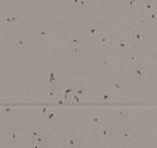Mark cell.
Masks as SVG:
<instances>
[{
	"label": "cell",
	"instance_id": "1",
	"mask_svg": "<svg viewBox=\"0 0 157 148\" xmlns=\"http://www.w3.org/2000/svg\"><path fill=\"white\" fill-rule=\"evenodd\" d=\"M36 40L31 34L28 36H15V37H10L9 39V46L12 47H18V49H27V47H34L36 46Z\"/></svg>",
	"mask_w": 157,
	"mask_h": 148
},
{
	"label": "cell",
	"instance_id": "12",
	"mask_svg": "<svg viewBox=\"0 0 157 148\" xmlns=\"http://www.w3.org/2000/svg\"><path fill=\"white\" fill-rule=\"evenodd\" d=\"M65 147L67 148H78L80 147V135H78V132L74 131V132H70V133H68Z\"/></svg>",
	"mask_w": 157,
	"mask_h": 148
},
{
	"label": "cell",
	"instance_id": "25",
	"mask_svg": "<svg viewBox=\"0 0 157 148\" xmlns=\"http://www.w3.org/2000/svg\"><path fill=\"white\" fill-rule=\"evenodd\" d=\"M101 67H102V70H104L105 73H108V71L111 70V67H110V61L107 59V56H102V58H101Z\"/></svg>",
	"mask_w": 157,
	"mask_h": 148
},
{
	"label": "cell",
	"instance_id": "15",
	"mask_svg": "<svg viewBox=\"0 0 157 148\" xmlns=\"http://www.w3.org/2000/svg\"><path fill=\"white\" fill-rule=\"evenodd\" d=\"M21 108H15V107H3L0 108V119H6V117H15L21 113Z\"/></svg>",
	"mask_w": 157,
	"mask_h": 148
},
{
	"label": "cell",
	"instance_id": "28",
	"mask_svg": "<svg viewBox=\"0 0 157 148\" xmlns=\"http://www.w3.org/2000/svg\"><path fill=\"white\" fill-rule=\"evenodd\" d=\"M0 98H5V93L2 92V89H0Z\"/></svg>",
	"mask_w": 157,
	"mask_h": 148
},
{
	"label": "cell",
	"instance_id": "8",
	"mask_svg": "<svg viewBox=\"0 0 157 148\" xmlns=\"http://www.w3.org/2000/svg\"><path fill=\"white\" fill-rule=\"evenodd\" d=\"M73 93L77 95L78 98H80V96H86V98H89V96L92 95V86L87 85V83L74 85V87H73Z\"/></svg>",
	"mask_w": 157,
	"mask_h": 148
},
{
	"label": "cell",
	"instance_id": "13",
	"mask_svg": "<svg viewBox=\"0 0 157 148\" xmlns=\"http://www.w3.org/2000/svg\"><path fill=\"white\" fill-rule=\"evenodd\" d=\"M74 9H80V10H89L90 9V3L85 2V0H71L68 3V10H74Z\"/></svg>",
	"mask_w": 157,
	"mask_h": 148
},
{
	"label": "cell",
	"instance_id": "4",
	"mask_svg": "<svg viewBox=\"0 0 157 148\" xmlns=\"http://www.w3.org/2000/svg\"><path fill=\"white\" fill-rule=\"evenodd\" d=\"M110 46H113L116 49L122 51V52H128L129 49L132 47V44L128 42L126 36H110Z\"/></svg>",
	"mask_w": 157,
	"mask_h": 148
},
{
	"label": "cell",
	"instance_id": "11",
	"mask_svg": "<svg viewBox=\"0 0 157 148\" xmlns=\"http://www.w3.org/2000/svg\"><path fill=\"white\" fill-rule=\"evenodd\" d=\"M30 30H31V33H30V34L33 36L36 40L48 37V31H46V28H44L42 24H34V25L30 27Z\"/></svg>",
	"mask_w": 157,
	"mask_h": 148
},
{
	"label": "cell",
	"instance_id": "16",
	"mask_svg": "<svg viewBox=\"0 0 157 148\" xmlns=\"http://www.w3.org/2000/svg\"><path fill=\"white\" fill-rule=\"evenodd\" d=\"M105 124H107V116H101V117H94L92 120H90V129L94 132H96L98 129H101V127H105Z\"/></svg>",
	"mask_w": 157,
	"mask_h": 148
},
{
	"label": "cell",
	"instance_id": "27",
	"mask_svg": "<svg viewBox=\"0 0 157 148\" xmlns=\"http://www.w3.org/2000/svg\"><path fill=\"white\" fill-rule=\"evenodd\" d=\"M9 139L10 141H13V142H15V141L18 139V133L15 131H12V132H9Z\"/></svg>",
	"mask_w": 157,
	"mask_h": 148
},
{
	"label": "cell",
	"instance_id": "9",
	"mask_svg": "<svg viewBox=\"0 0 157 148\" xmlns=\"http://www.w3.org/2000/svg\"><path fill=\"white\" fill-rule=\"evenodd\" d=\"M141 53H142L141 49H138L136 46H132L131 49L126 52V61H128V64H131V65H136V62H138V59H140Z\"/></svg>",
	"mask_w": 157,
	"mask_h": 148
},
{
	"label": "cell",
	"instance_id": "14",
	"mask_svg": "<svg viewBox=\"0 0 157 148\" xmlns=\"http://www.w3.org/2000/svg\"><path fill=\"white\" fill-rule=\"evenodd\" d=\"M131 113V110H128V108H117V110H114V111H104V114L107 117H114V119H124V117H128Z\"/></svg>",
	"mask_w": 157,
	"mask_h": 148
},
{
	"label": "cell",
	"instance_id": "3",
	"mask_svg": "<svg viewBox=\"0 0 157 148\" xmlns=\"http://www.w3.org/2000/svg\"><path fill=\"white\" fill-rule=\"evenodd\" d=\"M129 76L135 82H141V83H148L150 82V73L145 71L140 65H131L129 67Z\"/></svg>",
	"mask_w": 157,
	"mask_h": 148
},
{
	"label": "cell",
	"instance_id": "18",
	"mask_svg": "<svg viewBox=\"0 0 157 148\" xmlns=\"http://www.w3.org/2000/svg\"><path fill=\"white\" fill-rule=\"evenodd\" d=\"M129 138H131V133L126 131V129H114L113 141H120V142H123V141H128Z\"/></svg>",
	"mask_w": 157,
	"mask_h": 148
},
{
	"label": "cell",
	"instance_id": "6",
	"mask_svg": "<svg viewBox=\"0 0 157 148\" xmlns=\"http://www.w3.org/2000/svg\"><path fill=\"white\" fill-rule=\"evenodd\" d=\"M19 17H21L19 12H15V13L0 12V22H5V24H8L9 27H13L19 22Z\"/></svg>",
	"mask_w": 157,
	"mask_h": 148
},
{
	"label": "cell",
	"instance_id": "7",
	"mask_svg": "<svg viewBox=\"0 0 157 148\" xmlns=\"http://www.w3.org/2000/svg\"><path fill=\"white\" fill-rule=\"evenodd\" d=\"M108 46H110V36L105 34V31H101L92 42V47H95V49H102V47H108Z\"/></svg>",
	"mask_w": 157,
	"mask_h": 148
},
{
	"label": "cell",
	"instance_id": "23",
	"mask_svg": "<svg viewBox=\"0 0 157 148\" xmlns=\"http://www.w3.org/2000/svg\"><path fill=\"white\" fill-rule=\"evenodd\" d=\"M126 5H128V9H129V10H138L140 6H141V0H138V2H135V0H129Z\"/></svg>",
	"mask_w": 157,
	"mask_h": 148
},
{
	"label": "cell",
	"instance_id": "26",
	"mask_svg": "<svg viewBox=\"0 0 157 148\" xmlns=\"http://www.w3.org/2000/svg\"><path fill=\"white\" fill-rule=\"evenodd\" d=\"M56 110H52V108H51V111H49V113L46 114V117H44V120H48V122H52V120H55V119H56Z\"/></svg>",
	"mask_w": 157,
	"mask_h": 148
},
{
	"label": "cell",
	"instance_id": "17",
	"mask_svg": "<svg viewBox=\"0 0 157 148\" xmlns=\"http://www.w3.org/2000/svg\"><path fill=\"white\" fill-rule=\"evenodd\" d=\"M101 31H104V24L102 22H99V24H92V25H89V30H87V34L90 37V42H94L95 40V37Z\"/></svg>",
	"mask_w": 157,
	"mask_h": 148
},
{
	"label": "cell",
	"instance_id": "2",
	"mask_svg": "<svg viewBox=\"0 0 157 148\" xmlns=\"http://www.w3.org/2000/svg\"><path fill=\"white\" fill-rule=\"evenodd\" d=\"M82 39L80 37H71L68 39V43L65 46V53H67V56H68V59H78L80 56H82V53H80V49H78V42H80Z\"/></svg>",
	"mask_w": 157,
	"mask_h": 148
},
{
	"label": "cell",
	"instance_id": "10",
	"mask_svg": "<svg viewBox=\"0 0 157 148\" xmlns=\"http://www.w3.org/2000/svg\"><path fill=\"white\" fill-rule=\"evenodd\" d=\"M59 83L56 82V77H55V71H49V73H46L43 77V87L44 90H49V89H52V87L58 86Z\"/></svg>",
	"mask_w": 157,
	"mask_h": 148
},
{
	"label": "cell",
	"instance_id": "19",
	"mask_svg": "<svg viewBox=\"0 0 157 148\" xmlns=\"http://www.w3.org/2000/svg\"><path fill=\"white\" fill-rule=\"evenodd\" d=\"M98 131H99V136H101L102 139L113 141V138H114V131H110V129H107V127H101V129H98Z\"/></svg>",
	"mask_w": 157,
	"mask_h": 148
},
{
	"label": "cell",
	"instance_id": "21",
	"mask_svg": "<svg viewBox=\"0 0 157 148\" xmlns=\"http://www.w3.org/2000/svg\"><path fill=\"white\" fill-rule=\"evenodd\" d=\"M51 111V108L49 107H42V108H36L34 110V113L37 117H40V119H44L46 117V114Z\"/></svg>",
	"mask_w": 157,
	"mask_h": 148
},
{
	"label": "cell",
	"instance_id": "20",
	"mask_svg": "<svg viewBox=\"0 0 157 148\" xmlns=\"http://www.w3.org/2000/svg\"><path fill=\"white\" fill-rule=\"evenodd\" d=\"M113 92L119 96H129V92L122 85H119V83H113Z\"/></svg>",
	"mask_w": 157,
	"mask_h": 148
},
{
	"label": "cell",
	"instance_id": "24",
	"mask_svg": "<svg viewBox=\"0 0 157 148\" xmlns=\"http://www.w3.org/2000/svg\"><path fill=\"white\" fill-rule=\"evenodd\" d=\"M101 101L105 102V104H114V102H116L114 96L110 95V93H102V95H101Z\"/></svg>",
	"mask_w": 157,
	"mask_h": 148
},
{
	"label": "cell",
	"instance_id": "22",
	"mask_svg": "<svg viewBox=\"0 0 157 148\" xmlns=\"http://www.w3.org/2000/svg\"><path fill=\"white\" fill-rule=\"evenodd\" d=\"M31 136H33V142H34V144H39V145H43L44 144V138L40 132H34Z\"/></svg>",
	"mask_w": 157,
	"mask_h": 148
},
{
	"label": "cell",
	"instance_id": "5",
	"mask_svg": "<svg viewBox=\"0 0 157 148\" xmlns=\"http://www.w3.org/2000/svg\"><path fill=\"white\" fill-rule=\"evenodd\" d=\"M124 36H126L128 42H129L132 46H135L136 43H140L141 40H142V30L140 28V25H135V27H132L131 30H129V33Z\"/></svg>",
	"mask_w": 157,
	"mask_h": 148
}]
</instances>
